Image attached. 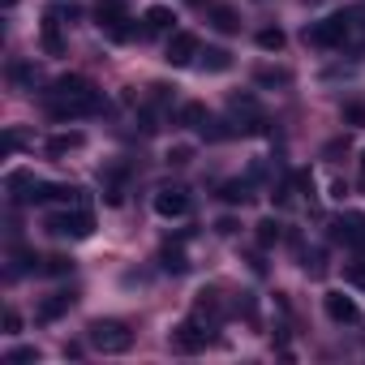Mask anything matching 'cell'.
<instances>
[{"label":"cell","mask_w":365,"mask_h":365,"mask_svg":"<svg viewBox=\"0 0 365 365\" xmlns=\"http://www.w3.org/2000/svg\"><path fill=\"white\" fill-rule=\"evenodd\" d=\"M361 185H365V155H361Z\"/></svg>","instance_id":"36"},{"label":"cell","mask_w":365,"mask_h":365,"mask_svg":"<svg viewBox=\"0 0 365 365\" xmlns=\"http://www.w3.org/2000/svg\"><path fill=\"white\" fill-rule=\"evenodd\" d=\"M73 301H78L73 292H56V297H48V301L39 305V322H56V318H61V314H65Z\"/></svg>","instance_id":"15"},{"label":"cell","mask_w":365,"mask_h":365,"mask_svg":"<svg viewBox=\"0 0 365 365\" xmlns=\"http://www.w3.org/2000/svg\"><path fill=\"white\" fill-rule=\"evenodd\" d=\"M159 262H163V271H172V275H185V271H190L185 250H176V245H163V250H159Z\"/></svg>","instance_id":"16"},{"label":"cell","mask_w":365,"mask_h":365,"mask_svg":"<svg viewBox=\"0 0 365 365\" xmlns=\"http://www.w3.org/2000/svg\"><path fill=\"white\" fill-rule=\"evenodd\" d=\"M215 232H224V237H232V232H237V220H220V224H215Z\"/></svg>","instance_id":"35"},{"label":"cell","mask_w":365,"mask_h":365,"mask_svg":"<svg viewBox=\"0 0 365 365\" xmlns=\"http://www.w3.org/2000/svg\"><path fill=\"white\" fill-rule=\"evenodd\" d=\"M305 5H318V0H305Z\"/></svg>","instance_id":"38"},{"label":"cell","mask_w":365,"mask_h":365,"mask_svg":"<svg viewBox=\"0 0 365 365\" xmlns=\"http://www.w3.org/2000/svg\"><path fill=\"white\" fill-rule=\"evenodd\" d=\"M348 31H352V14H335V18H322V22H314V26H305V43L309 48H339L344 39H348Z\"/></svg>","instance_id":"3"},{"label":"cell","mask_w":365,"mask_h":365,"mask_svg":"<svg viewBox=\"0 0 365 365\" xmlns=\"http://www.w3.org/2000/svg\"><path fill=\"white\" fill-rule=\"evenodd\" d=\"M5 331H9V335L22 331V314H18V309H5Z\"/></svg>","instance_id":"33"},{"label":"cell","mask_w":365,"mask_h":365,"mask_svg":"<svg viewBox=\"0 0 365 365\" xmlns=\"http://www.w3.org/2000/svg\"><path fill=\"white\" fill-rule=\"evenodd\" d=\"M211 344V327L198 318H185L180 327H172V348L176 352H202Z\"/></svg>","instance_id":"6"},{"label":"cell","mask_w":365,"mask_h":365,"mask_svg":"<svg viewBox=\"0 0 365 365\" xmlns=\"http://www.w3.org/2000/svg\"><path fill=\"white\" fill-rule=\"evenodd\" d=\"M95 22H99L116 43H125V39L133 35V26H129V5H125V0H95Z\"/></svg>","instance_id":"4"},{"label":"cell","mask_w":365,"mask_h":365,"mask_svg":"<svg viewBox=\"0 0 365 365\" xmlns=\"http://www.w3.org/2000/svg\"><path fill=\"white\" fill-rule=\"evenodd\" d=\"M344 279L356 284V288H365V262H348V267H344Z\"/></svg>","instance_id":"29"},{"label":"cell","mask_w":365,"mask_h":365,"mask_svg":"<svg viewBox=\"0 0 365 365\" xmlns=\"http://www.w3.org/2000/svg\"><path fill=\"white\" fill-rule=\"evenodd\" d=\"M284 43H288V39H284V31H279V26H267V31H258V48H262V52H279Z\"/></svg>","instance_id":"24"},{"label":"cell","mask_w":365,"mask_h":365,"mask_svg":"<svg viewBox=\"0 0 365 365\" xmlns=\"http://www.w3.org/2000/svg\"><path fill=\"white\" fill-rule=\"evenodd\" d=\"M18 146H22V133L9 129V133H5V150H18Z\"/></svg>","instance_id":"34"},{"label":"cell","mask_w":365,"mask_h":365,"mask_svg":"<svg viewBox=\"0 0 365 365\" xmlns=\"http://www.w3.org/2000/svg\"><path fill=\"white\" fill-rule=\"evenodd\" d=\"M198 35H190V31H176L172 39H168V48H163V61L172 65V69H185V65H194L198 61Z\"/></svg>","instance_id":"7"},{"label":"cell","mask_w":365,"mask_h":365,"mask_svg":"<svg viewBox=\"0 0 365 365\" xmlns=\"http://www.w3.org/2000/svg\"><path fill=\"white\" fill-rule=\"evenodd\" d=\"M172 22H176V14H172L168 5H150L146 18H142V31H146V35H168Z\"/></svg>","instance_id":"12"},{"label":"cell","mask_w":365,"mask_h":365,"mask_svg":"<svg viewBox=\"0 0 365 365\" xmlns=\"http://www.w3.org/2000/svg\"><path fill=\"white\" fill-rule=\"evenodd\" d=\"M305 271H309L314 279H322V275H327V254H322V250H314V254H305Z\"/></svg>","instance_id":"26"},{"label":"cell","mask_w":365,"mask_h":365,"mask_svg":"<svg viewBox=\"0 0 365 365\" xmlns=\"http://www.w3.org/2000/svg\"><path fill=\"white\" fill-rule=\"evenodd\" d=\"M180 125L207 129V125H211V120H207V108H202V103H185V108H180Z\"/></svg>","instance_id":"23"},{"label":"cell","mask_w":365,"mask_h":365,"mask_svg":"<svg viewBox=\"0 0 365 365\" xmlns=\"http://www.w3.org/2000/svg\"><path fill=\"white\" fill-rule=\"evenodd\" d=\"M48 232L69 237V241H86L95 232V215L91 211H56V215H48Z\"/></svg>","instance_id":"5"},{"label":"cell","mask_w":365,"mask_h":365,"mask_svg":"<svg viewBox=\"0 0 365 365\" xmlns=\"http://www.w3.org/2000/svg\"><path fill=\"white\" fill-rule=\"evenodd\" d=\"M198 69L202 73H224V69H232V52L228 48H207V52H198Z\"/></svg>","instance_id":"13"},{"label":"cell","mask_w":365,"mask_h":365,"mask_svg":"<svg viewBox=\"0 0 365 365\" xmlns=\"http://www.w3.org/2000/svg\"><path fill=\"white\" fill-rule=\"evenodd\" d=\"M48 112L56 120H73V116H91L103 108V95L86 82V78H56L52 91H48Z\"/></svg>","instance_id":"1"},{"label":"cell","mask_w":365,"mask_h":365,"mask_svg":"<svg viewBox=\"0 0 365 365\" xmlns=\"http://www.w3.org/2000/svg\"><path fill=\"white\" fill-rule=\"evenodd\" d=\"M344 120H348L352 129H361V125H365V103H344Z\"/></svg>","instance_id":"28"},{"label":"cell","mask_w":365,"mask_h":365,"mask_svg":"<svg viewBox=\"0 0 365 365\" xmlns=\"http://www.w3.org/2000/svg\"><path fill=\"white\" fill-rule=\"evenodd\" d=\"M190 194L180 190V185H163L159 194H155V211L163 215V220H180V215H190Z\"/></svg>","instance_id":"8"},{"label":"cell","mask_w":365,"mask_h":365,"mask_svg":"<svg viewBox=\"0 0 365 365\" xmlns=\"http://www.w3.org/2000/svg\"><path fill=\"white\" fill-rule=\"evenodd\" d=\"M82 142H86V138H82L78 129H69V133H56V138L48 142V155H52V159H61V155H69V150H78Z\"/></svg>","instance_id":"17"},{"label":"cell","mask_w":365,"mask_h":365,"mask_svg":"<svg viewBox=\"0 0 365 365\" xmlns=\"http://www.w3.org/2000/svg\"><path fill=\"white\" fill-rule=\"evenodd\" d=\"M279 237H284V224H279V220H262V224H258V245H262V250L279 245Z\"/></svg>","instance_id":"22"},{"label":"cell","mask_w":365,"mask_h":365,"mask_svg":"<svg viewBox=\"0 0 365 365\" xmlns=\"http://www.w3.org/2000/svg\"><path fill=\"white\" fill-rule=\"evenodd\" d=\"M220 198H224V202H232V207H237V202L245 207V202L254 198V194H250V180H228V185L220 190Z\"/></svg>","instance_id":"20"},{"label":"cell","mask_w":365,"mask_h":365,"mask_svg":"<svg viewBox=\"0 0 365 365\" xmlns=\"http://www.w3.org/2000/svg\"><path fill=\"white\" fill-rule=\"evenodd\" d=\"M254 78H258V86H288L292 82V73L288 69H275V65H262Z\"/></svg>","instance_id":"21"},{"label":"cell","mask_w":365,"mask_h":365,"mask_svg":"<svg viewBox=\"0 0 365 365\" xmlns=\"http://www.w3.org/2000/svg\"><path fill=\"white\" fill-rule=\"evenodd\" d=\"M190 159H194L190 146H172V150H168V163H190Z\"/></svg>","instance_id":"31"},{"label":"cell","mask_w":365,"mask_h":365,"mask_svg":"<svg viewBox=\"0 0 365 365\" xmlns=\"http://www.w3.org/2000/svg\"><path fill=\"white\" fill-rule=\"evenodd\" d=\"M43 275H69L73 271V258H65V254H52V258H43V267H39Z\"/></svg>","instance_id":"25"},{"label":"cell","mask_w":365,"mask_h":365,"mask_svg":"<svg viewBox=\"0 0 365 365\" xmlns=\"http://www.w3.org/2000/svg\"><path fill=\"white\" fill-rule=\"evenodd\" d=\"M26 361H39V348H14L5 356V365H26Z\"/></svg>","instance_id":"27"},{"label":"cell","mask_w":365,"mask_h":365,"mask_svg":"<svg viewBox=\"0 0 365 365\" xmlns=\"http://www.w3.org/2000/svg\"><path fill=\"white\" fill-rule=\"evenodd\" d=\"M0 5H5V9H9V5H18V0H0Z\"/></svg>","instance_id":"37"},{"label":"cell","mask_w":365,"mask_h":365,"mask_svg":"<svg viewBox=\"0 0 365 365\" xmlns=\"http://www.w3.org/2000/svg\"><path fill=\"white\" fill-rule=\"evenodd\" d=\"M86 339H91V348L103 352V356H116V352H129V348H133V331H129L125 322H116V318H95V322L86 327Z\"/></svg>","instance_id":"2"},{"label":"cell","mask_w":365,"mask_h":365,"mask_svg":"<svg viewBox=\"0 0 365 365\" xmlns=\"http://www.w3.org/2000/svg\"><path fill=\"white\" fill-rule=\"evenodd\" d=\"M5 185H9V194H14L18 202H26V194L35 190V176H31V172H9Z\"/></svg>","instance_id":"19"},{"label":"cell","mask_w":365,"mask_h":365,"mask_svg":"<svg viewBox=\"0 0 365 365\" xmlns=\"http://www.w3.org/2000/svg\"><path fill=\"white\" fill-rule=\"evenodd\" d=\"M331 237L352 245V250H365V215H339L331 224Z\"/></svg>","instance_id":"10"},{"label":"cell","mask_w":365,"mask_h":365,"mask_svg":"<svg viewBox=\"0 0 365 365\" xmlns=\"http://www.w3.org/2000/svg\"><path fill=\"white\" fill-rule=\"evenodd\" d=\"M194 318L207 322V327H220V322H224V301H220V292H198V301H194Z\"/></svg>","instance_id":"11"},{"label":"cell","mask_w":365,"mask_h":365,"mask_svg":"<svg viewBox=\"0 0 365 365\" xmlns=\"http://www.w3.org/2000/svg\"><path fill=\"white\" fill-rule=\"evenodd\" d=\"M322 305H327V318L339 322V327H356V322H361V305H356L352 297H344V292H327Z\"/></svg>","instance_id":"9"},{"label":"cell","mask_w":365,"mask_h":365,"mask_svg":"<svg viewBox=\"0 0 365 365\" xmlns=\"http://www.w3.org/2000/svg\"><path fill=\"white\" fill-rule=\"evenodd\" d=\"M48 14H52L56 22H78V5H52Z\"/></svg>","instance_id":"30"},{"label":"cell","mask_w":365,"mask_h":365,"mask_svg":"<svg viewBox=\"0 0 365 365\" xmlns=\"http://www.w3.org/2000/svg\"><path fill=\"white\" fill-rule=\"evenodd\" d=\"M211 26L224 31V35H237V31H241V18H237L232 5H211Z\"/></svg>","instance_id":"14"},{"label":"cell","mask_w":365,"mask_h":365,"mask_svg":"<svg viewBox=\"0 0 365 365\" xmlns=\"http://www.w3.org/2000/svg\"><path fill=\"white\" fill-rule=\"evenodd\" d=\"M43 52L48 56H61L65 52V39H61V22L48 14V22H43Z\"/></svg>","instance_id":"18"},{"label":"cell","mask_w":365,"mask_h":365,"mask_svg":"<svg viewBox=\"0 0 365 365\" xmlns=\"http://www.w3.org/2000/svg\"><path fill=\"white\" fill-rule=\"evenodd\" d=\"M14 78H18V82H26V86H35V78H39V73H35L31 65H14Z\"/></svg>","instance_id":"32"}]
</instances>
